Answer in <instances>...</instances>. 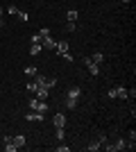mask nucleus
I'll use <instances>...</instances> for the list:
<instances>
[{"mask_svg": "<svg viewBox=\"0 0 136 152\" xmlns=\"http://www.w3.org/2000/svg\"><path fill=\"white\" fill-rule=\"evenodd\" d=\"M82 64H84L86 68H89V73H91L93 77H97V75H100V66L91 61V57H84V59H82Z\"/></svg>", "mask_w": 136, "mask_h": 152, "instance_id": "1", "label": "nucleus"}, {"mask_svg": "<svg viewBox=\"0 0 136 152\" xmlns=\"http://www.w3.org/2000/svg\"><path fill=\"white\" fill-rule=\"evenodd\" d=\"M104 148H107L109 152H118V150H125V148H127V141L125 139H116L113 143H109V145H104Z\"/></svg>", "mask_w": 136, "mask_h": 152, "instance_id": "2", "label": "nucleus"}, {"mask_svg": "<svg viewBox=\"0 0 136 152\" xmlns=\"http://www.w3.org/2000/svg\"><path fill=\"white\" fill-rule=\"evenodd\" d=\"M41 45H43L45 50H55V45H57V41H55L52 37H45L43 41H41Z\"/></svg>", "mask_w": 136, "mask_h": 152, "instance_id": "3", "label": "nucleus"}, {"mask_svg": "<svg viewBox=\"0 0 136 152\" xmlns=\"http://www.w3.org/2000/svg\"><path fill=\"white\" fill-rule=\"evenodd\" d=\"M5 150L7 152H16L18 148L14 145V136H5Z\"/></svg>", "mask_w": 136, "mask_h": 152, "instance_id": "4", "label": "nucleus"}, {"mask_svg": "<svg viewBox=\"0 0 136 152\" xmlns=\"http://www.w3.org/2000/svg\"><path fill=\"white\" fill-rule=\"evenodd\" d=\"M48 95H50V89H45V86H39V89H36V98H39V100H48Z\"/></svg>", "mask_w": 136, "mask_h": 152, "instance_id": "5", "label": "nucleus"}, {"mask_svg": "<svg viewBox=\"0 0 136 152\" xmlns=\"http://www.w3.org/2000/svg\"><path fill=\"white\" fill-rule=\"evenodd\" d=\"M52 123H55V127H64V125H66V116H64V114H55Z\"/></svg>", "mask_w": 136, "mask_h": 152, "instance_id": "6", "label": "nucleus"}, {"mask_svg": "<svg viewBox=\"0 0 136 152\" xmlns=\"http://www.w3.org/2000/svg\"><path fill=\"white\" fill-rule=\"evenodd\" d=\"M27 123H36V121H43V114H39V111H34V114H27L25 116Z\"/></svg>", "mask_w": 136, "mask_h": 152, "instance_id": "7", "label": "nucleus"}, {"mask_svg": "<svg viewBox=\"0 0 136 152\" xmlns=\"http://www.w3.org/2000/svg\"><path fill=\"white\" fill-rule=\"evenodd\" d=\"M66 98H73V100H79V89H77V86H71V89L66 91Z\"/></svg>", "mask_w": 136, "mask_h": 152, "instance_id": "8", "label": "nucleus"}, {"mask_svg": "<svg viewBox=\"0 0 136 152\" xmlns=\"http://www.w3.org/2000/svg\"><path fill=\"white\" fill-rule=\"evenodd\" d=\"M55 50H57L59 55H61V52H68V41H66V39H64V41H59V43L55 45Z\"/></svg>", "mask_w": 136, "mask_h": 152, "instance_id": "9", "label": "nucleus"}, {"mask_svg": "<svg viewBox=\"0 0 136 152\" xmlns=\"http://www.w3.org/2000/svg\"><path fill=\"white\" fill-rule=\"evenodd\" d=\"M116 98L118 100H127V89L125 86H116Z\"/></svg>", "mask_w": 136, "mask_h": 152, "instance_id": "10", "label": "nucleus"}, {"mask_svg": "<svg viewBox=\"0 0 136 152\" xmlns=\"http://www.w3.org/2000/svg\"><path fill=\"white\" fill-rule=\"evenodd\" d=\"M14 145L23 148V145H25V136H23V134H16V136H14Z\"/></svg>", "mask_w": 136, "mask_h": 152, "instance_id": "11", "label": "nucleus"}, {"mask_svg": "<svg viewBox=\"0 0 136 152\" xmlns=\"http://www.w3.org/2000/svg\"><path fill=\"white\" fill-rule=\"evenodd\" d=\"M91 61H93V64H97V66H100V64L104 61V55H102V52H95V55H91Z\"/></svg>", "mask_w": 136, "mask_h": 152, "instance_id": "12", "label": "nucleus"}, {"mask_svg": "<svg viewBox=\"0 0 136 152\" xmlns=\"http://www.w3.org/2000/svg\"><path fill=\"white\" fill-rule=\"evenodd\" d=\"M41 50H43V45H41V43H32V45H30V55H41Z\"/></svg>", "mask_w": 136, "mask_h": 152, "instance_id": "13", "label": "nucleus"}, {"mask_svg": "<svg viewBox=\"0 0 136 152\" xmlns=\"http://www.w3.org/2000/svg\"><path fill=\"white\" fill-rule=\"evenodd\" d=\"M100 148H102V143H100V141H93V143L86 145V150H89V152H95V150H100Z\"/></svg>", "mask_w": 136, "mask_h": 152, "instance_id": "14", "label": "nucleus"}, {"mask_svg": "<svg viewBox=\"0 0 136 152\" xmlns=\"http://www.w3.org/2000/svg\"><path fill=\"white\" fill-rule=\"evenodd\" d=\"M64 104H66V109H75V107H77V100H73V98H66Z\"/></svg>", "mask_w": 136, "mask_h": 152, "instance_id": "15", "label": "nucleus"}, {"mask_svg": "<svg viewBox=\"0 0 136 152\" xmlns=\"http://www.w3.org/2000/svg\"><path fill=\"white\" fill-rule=\"evenodd\" d=\"M55 136H57V141H64V139H66V132H64V127H57Z\"/></svg>", "mask_w": 136, "mask_h": 152, "instance_id": "16", "label": "nucleus"}, {"mask_svg": "<svg viewBox=\"0 0 136 152\" xmlns=\"http://www.w3.org/2000/svg\"><path fill=\"white\" fill-rule=\"evenodd\" d=\"M66 18L75 23V20H77V12H75V9H68V14H66Z\"/></svg>", "mask_w": 136, "mask_h": 152, "instance_id": "17", "label": "nucleus"}, {"mask_svg": "<svg viewBox=\"0 0 136 152\" xmlns=\"http://www.w3.org/2000/svg\"><path fill=\"white\" fill-rule=\"evenodd\" d=\"M36 34H39V37H41V41H43L45 37H50V27H43V30H39Z\"/></svg>", "mask_w": 136, "mask_h": 152, "instance_id": "18", "label": "nucleus"}, {"mask_svg": "<svg viewBox=\"0 0 136 152\" xmlns=\"http://www.w3.org/2000/svg\"><path fill=\"white\" fill-rule=\"evenodd\" d=\"M36 73H39V70L34 68V66H27V68H25V75H27V77H34Z\"/></svg>", "mask_w": 136, "mask_h": 152, "instance_id": "19", "label": "nucleus"}, {"mask_svg": "<svg viewBox=\"0 0 136 152\" xmlns=\"http://www.w3.org/2000/svg\"><path fill=\"white\" fill-rule=\"evenodd\" d=\"M25 89H27V91H30V93H36V89H39V86H36V82H34V80H32V82L27 84Z\"/></svg>", "mask_w": 136, "mask_h": 152, "instance_id": "20", "label": "nucleus"}, {"mask_svg": "<svg viewBox=\"0 0 136 152\" xmlns=\"http://www.w3.org/2000/svg\"><path fill=\"white\" fill-rule=\"evenodd\" d=\"M75 23H73V20H68V23H66V32H68V34H71V32H75Z\"/></svg>", "mask_w": 136, "mask_h": 152, "instance_id": "21", "label": "nucleus"}, {"mask_svg": "<svg viewBox=\"0 0 136 152\" xmlns=\"http://www.w3.org/2000/svg\"><path fill=\"white\" fill-rule=\"evenodd\" d=\"M16 16H18V18L23 20V23H27V20H30V16H27L25 12H18V14H16Z\"/></svg>", "mask_w": 136, "mask_h": 152, "instance_id": "22", "label": "nucleus"}, {"mask_svg": "<svg viewBox=\"0 0 136 152\" xmlns=\"http://www.w3.org/2000/svg\"><path fill=\"white\" fill-rule=\"evenodd\" d=\"M57 150H59V152H68V150H71V148H68V145H64V143H61V141H59V145H57Z\"/></svg>", "mask_w": 136, "mask_h": 152, "instance_id": "23", "label": "nucleus"}, {"mask_svg": "<svg viewBox=\"0 0 136 152\" xmlns=\"http://www.w3.org/2000/svg\"><path fill=\"white\" fill-rule=\"evenodd\" d=\"M7 14H12V16H16V14H18V7H9V9H7Z\"/></svg>", "mask_w": 136, "mask_h": 152, "instance_id": "24", "label": "nucleus"}, {"mask_svg": "<svg viewBox=\"0 0 136 152\" xmlns=\"http://www.w3.org/2000/svg\"><path fill=\"white\" fill-rule=\"evenodd\" d=\"M61 57H64L66 61H73V55H71V52H61Z\"/></svg>", "mask_w": 136, "mask_h": 152, "instance_id": "25", "label": "nucleus"}, {"mask_svg": "<svg viewBox=\"0 0 136 152\" xmlns=\"http://www.w3.org/2000/svg\"><path fill=\"white\" fill-rule=\"evenodd\" d=\"M0 27H2V7H0Z\"/></svg>", "mask_w": 136, "mask_h": 152, "instance_id": "26", "label": "nucleus"}, {"mask_svg": "<svg viewBox=\"0 0 136 152\" xmlns=\"http://www.w3.org/2000/svg\"><path fill=\"white\" fill-rule=\"evenodd\" d=\"M120 2H125V5H129V2H132V0H120Z\"/></svg>", "mask_w": 136, "mask_h": 152, "instance_id": "27", "label": "nucleus"}]
</instances>
